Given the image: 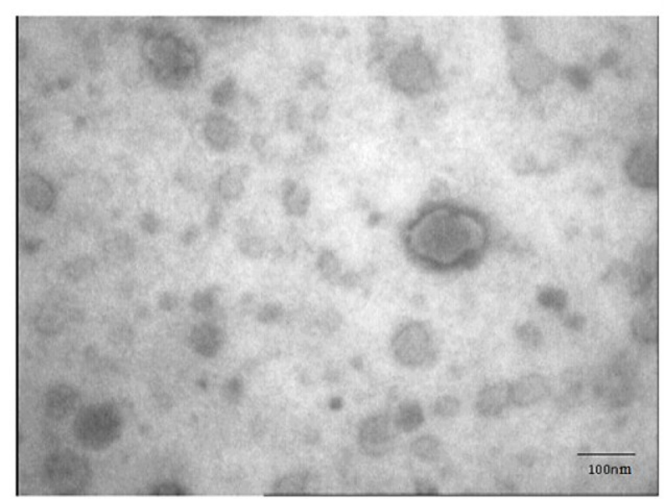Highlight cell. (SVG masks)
<instances>
[{
  "instance_id": "27",
  "label": "cell",
  "mask_w": 664,
  "mask_h": 499,
  "mask_svg": "<svg viewBox=\"0 0 664 499\" xmlns=\"http://www.w3.org/2000/svg\"><path fill=\"white\" fill-rule=\"evenodd\" d=\"M318 266L323 277L328 279H333L340 272V262L331 252H325L321 254Z\"/></svg>"
},
{
  "instance_id": "1",
  "label": "cell",
  "mask_w": 664,
  "mask_h": 499,
  "mask_svg": "<svg viewBox=\"0 0 664 499\" xmlns=\"http://www.w3.org/2000/svg\"><path fill=\"white\" fill-rule=\"evenodd\" d=\"M489 241L484 218L466 207L438 205L408 225L404 242L411 256L433 269L468 267L482 257Z\"/></svg>"
},
{
  "instance_id": "39",
  "label": "cell",
  "mask_w": 664,
  "mask_h": 499,
  "mask_svg": "<svg viewBox=\"0 0 664 499\" xmlns=\"http://www.w3.org/2000/svg\"><path fill=\"white\" fill-rule=\"evenodd\" d=\"M41 244L42 242L40 240H29L24 244V252L29 254H35L41 247Z\"/></svg>"
},
{
  "instance_id": "19",
  "label": "cell",
  "mask_w": 664,
  "mask_h": 499,
  "mask_svg": "<svg viewBox=\"0 0 664 499\" xmlns=\"http://www.w3.org/2000/svg\"><path fill=\"white\" fill-rule=\"evenodd\" d=\"M66 318L69 317L56 306L44 307L36 316L35 326L43 335H56L64 329Z\"/></svg>"
},
{
  "instance_id": "34",
  "label": "cell",
  "mask_w": 664,
  "mask_h": 499,
  "mask_svg": "<svg viewBox=\"0 0 664 499\" xmlns=\"http://www.w3.org/2000/svg\"><path fill=\"white\" fill-rule=\"evenodd\" d=\"M158 304L162 311H173V309L177 308L178 298L173 293L166 292L160 297Z\"/></svg>"
},
{
  "instance_id": "36",
  "label": "cell",
  "mask_w": 664,
  "mask_h": 499,
  "mask_svg": "<svg viewBox=\"0 0 664 499\" xmlns=\"http://www.w3.org/2000/svg\"><path fill=\"white\" fill-rule=\"evenodd\" d=\"M198 235H200V230H198L196 225H191V227H189L188 229L185 230L181 240H182L183 244H185V245H191V244H193L194 241L198 239Z\"/></svg>"
},
{
  "instance_id": "2",
  "label": "cell",
  "mask_w": 664,
  "mask_h": 499,
  "mask_svg": "<svg viewBox=\"0 0 664 499\" xmlns=\"http://www.w3.org/2000/svg\"><path fill=\"white\" fill-rule=\"evenodd\" d=\"M142 53L157 80L171 89L184 85L198 67L196 51L169 33H149Z\"/></svg>"
},
{
  "instance_id": "30",
  "label": "cell",
  "mask_w": 664,
  "mask_h": 499,
  "mask_svg": "<svg viewBox=\"0 0 664 499\" xmlns=\"http://www.w3.org/2000/svg\"><path fill=\"white\" fill-rule=\"evenodd\" d=\"M565 300L566 298L564 293H562L561 291L555 290V289H546L545 291H542L541 295H540V302H541V304L548 307V308L555 309V310H559V309L563 308L564 304H565Z\"/></svg>"
},
{
  "instance_id": "16",
  "label": "cell",
  "mask_w": 664,
  "mask_h": 499,
  "mask_svg": "<svg viewBox=\"0 0 664 499\" xmlns=\"http://www.w3.org/2000/svg\"><path fill=\"white\" fill-rule=\"evenodd\" d=\"M282 198L286 212L293 216H303L311 203L308 190L299 187L293 180H286L282 184Z\"/></svg>"
},
{
  "instance_id": "33",
  "label": "cell",
  "mask_w": 664,
  "mask_h": 499,
  "mask_svg": "<svg viewBox=\"0 0 664 499\" xmlns=\"http://www.w3.org/2000/svg\"><path fill=\"white\" fill-rule=\"evenodd\" d=\"M139 225L141 229L148 234L154 235L159 230L160 221L152 213H144L140 217Z\"/></svg>"
},
{
  "instance_id": "5",
  "label": "cell",
  "mask_w": 664,
  "mask_h": 499,
  "mask_svg": "<svg viewBox=\"0 0 664 499\" xmlns=\"http://www.w3.org/2000/svg\"><path fill=\"white\" fill-rule=\"evenodd\" d=\"M388 78L393 87L401 93L419 96L428 93L435 86V67L421 49H402L388 66Z\"/></svg>"
},
{
  "instance_id": "28",
  "label": "cell",
  "mask_w": 664,
  "mask_h": 499,
  "mask_svg": "<svg viewBox=\"0 0 664 499\" xmlns=\"http://www.w3.org/2000/svg\"><path fill=\"white\" fill-rule=\"evenodd\" d=\"M243 393V384L239 378L228 379L221 388L223 399L229 403H237L241 401Z\"/></svg>"
},
{
  "instance_id": "18",
  "label": "cell",
  "mask_w": 664,
  "mask_h": 499,
  "mask_svg": "<svg viewBox=\"0 0 664 499\" xmlns=\"http://www.w3.org/2000/svg\"><path fill=\"white\" fill-rule=\"evenodd\" d=\"M424 422L421 406L416 401H406L399 406L394 423L397 430L404 433L414 432Z\"/></svg>"
},
{
  "instance_id": "38",
  "label": "cell",
  "mask_w": 664,
  "mask_h": 499,
  "mask_svg": "<svg viewBox=\"0 0 664 499\" xmlns=\"http://www.w3.org/2000/svg\"><path fill=\"white\" fill-rule=\"evenodd\" d=\"M221 213L216 207L211 209V211L209 212L207 217V225L210 229H216L218 227L221 222Z\"/></svg>"
},
{
  "instance_id": "20",
  "label": "cell",
  "mask_w": 664,
  "mask_h": 499,
  "mask_svg": "<svg viewBox=\"0 0 664 499\" xmlns=\"http://www.w3.org/2000/svg\"><path fill=\"white\" fill-rule=\"evenodd\" d=\"M632 331L643 342H655L657 340L656 314L650 311L640 312L633 319Z\"/></svg>"
},
{
  "instance_id": "23",
  "label": "cell",
  "mask_w": 664,
  "mask_h": 499,
  "mask_svg": "<svg viewBox=\"0 0 664 499\" xmlns=\"http://www.w3.org/2000/svg\"><path fill=\"white\" fill-rule=\"evenodd\" d=\"M96 270V262L89 257H80L65 264L64 274L72 283H79L89 277Z\"/></svg>"
},
{
  "instance_id": "8",
  "label": "cell",
  "mask_w": 664,
  "mask_h": 499,
  "mask_svg": "<svg viewBox=\"0 0 664 499\" xmlns=\"http://www.w3.org/2000/svg\"><path fill=\"white\" fill-rule=\"evenodd\" d=\"M627 173L631 182L641 188H655L658 178L656 142H643L628 158Z\"/></svg>"
},
{
  "instance_id": "40",
  "label": "cell",
  "mask_w": 664,
  "mask_h": 499,
  "mask_svg": "<svg viewBox=\"0 0 664 499\" xmlns=\"http://www.w3.org/2000/svg\"><path fill=\"white\" fill-rule=\"evenodd\" d=\"M251 144L256 150H261L266 145V138L263 135L255 134L251 138Z\"/></svg>"
},
{
  "instance_id": "41",
  "label": "cell",
  "mask_w": 664,
  "mask_h": 499,
  "mask_svg": "<svg viewBox=\"0 0 664 499\" xmlns=\"http://www.w3.org/2000/svg\"><path fill=\"white\" fill-rule=\"evenodd\" d=\"M331 406L333 410H338V408L342 406V401H341V399L338 398L332 399Z\"/></svg>"
},
{
  "instance_id": "3",
  "label": "cell",
  "mask_w": 664,
  "mask_h": 499,
  "mask_svg": "<svg viewBox=\"0 0 664 499\" xmlns=\"http://www.w3.org/2000/svg\"><path fill=\"white\" fill-rule=\"evenodd\" d=\"M123 426V418L116 406L103 403L81 408L72 430L83 446L97 451L115 443L121 438Z\"/></svg>"
},
{
  "instance_id": "22",
  "label": "cell",
  "mask_w": 664,
  "mask_h": 499,
  "mask_svg": "<svg viewBox=\"0 0 664 499\" xmlns=\"http://www.w3.org/2000/svg\"><path fill=\"white\" fill-rule=\"evenodd\" d=\"M411 451L418 459L424 462H433L441 453V444L433 436H422L413 442Z\"/></svg>"
},
{
  "instance_id": "6",
  "label": "cell",
  "mask_w": 664,
  "mask_h": 499,
  "mask_svg": "<svg viewBox=\"0 0 664 499\" xmlns=\"http://www.w3.org/2000/svg\"><path fill=\"white\" fill-rule=\"evenodd\" d=\"M393 351L401 364L417 367L433 356V340L424 325L413 322L402 326L392 341Z\"/></svg>"
},
{
  "instance_id": "15",
  "label": "cell",
  "mask_w": 664,
  "mask_h": 499,
  "mask_svg": "<svg viewBox=\"0 0 664 499\" xmlns=\"http://www.w3.org/2000/svg\"><path fill=\"white\" fill-rule=\"evenodd\" d=\"M251 170L247 165L233 166L223 173L218 180V192L227 200H237L245 192L243 180L249 178Z\"/></svg>"
},
{
  "instance_id": "26",
  "label": "cell",
  "mask_w": 664,
  "mask_h": 499,
  "mask_svg": "<svg viewBox=\"0 0 664 499\" xmlns=\"http://www.w3.org/2000/svg\"><path fill=\"white\" fill-rule=\"evenodd\" d=\"M460 401L456 397L442 396L436 401L433 413L441 418H453L460 412Z\"/></svg>"
},
{
  "instance_id": "37",
  "label": "cell",
  "mask_w": 664,
  "mask_h": 499,
  "mask_svg": "<svg viewBox=\"0 0 664 499\" xmlns=\"http://www.w3.org/2000/svg\"><path fill=\"white\" fill-rule=\"evenodd\" d=\"M416 491L419 494H433L436 493V488L428 480H418L416 484Z\"/></svg>"
},
{
  "instance_id": "24",
  "label": "cell",
  "mask_w": 664,
  "mask_h": 499,
  "mask_svg": "<svg viewBox=\"0 0 664 499\" xmlns=\"http://www.w3.org/2000/svg\"><path fill=\"white\" fill-rule=\"evenodd\" d=\"M236 80L231 76H228L214 88L211 95L212 103L218 107H225L228 103H231L232 99L236 96Z\"/></svg>"
},
{
  "instance_id": "25",
  "label": "cell",
  "mask_w": 664,
  "mask_h": 499,
  "mask_svg": "<svg viewBox=\"0 0 664 499\" xmlns=\"http://www.w3.org/2000/svg\"><path fill=\"white\" fill-rule=\"evenodd\" d=\"M216 287L204 291H198L191 298V308L198 313L208 314L216 308Z\"/></svg>"
},
{
  "instance_id": "9",
  "label": "cell",
  "mask_w": 664,
  "mask_h": 499,
  "mask_svg": "<svg viewBox=\"0 0 664 499\" xmlns=\"http://www.w3.org/2000/svg\"><path fill=\"white\" fill-rule=\"evenodd\" d=\"M80 395L71 386L58 384L45 395L44 408L46 416L55 421L69 418L79 405Z\"/></svg>"
},
{
  "instance_id": "32",
  "label": "cell",
  "mask_w": 664,
  "mask_h": 499,
  "mask_svg": "<svg viewBox=\"0 0 664 499\" xmlns=\"http://www.w3.org/2000/svg\"><path fill=\"white\" fill-rule=\"evenodd\" d=\"M153 495H185L186 490L176 483H162L153 488Z\"/></svg>"
},
{
  "instance_id": "29",
  "label": "cell",
  "mask_w": 664,
  "mask_h": 499,
  "mask_svg": "<svg viewBox=\"0 0 664 499\" xmlns=\"http://www.w3.org/2000/svg\"><path fill=\"white\" fill-rule=\"evenodd\" d=\"M238 246L241 254L250 259H261L266 250L263 240L257 237H248V238L243 239Z\"/></svg>"
},
{
  "instance_id": "14",
  "label": "cell",
  "mask_w": 664,
  "mask_h": 499,
  "mask_svg": "<svg viewBox=\"0 0 664 499\" xmlns=\"http://www.w3.org/2000/svg\"><path fill=\"white\" fill-rule=\"evenodd\" d=\"M189 341L196 354L204 358H214L223 347L225 335L220 327L206 322L193 327Z\"/></svg>"
},
{
  "instance_id": "35",
  "label": "cell",
  "mask_w": 664,
  "mask_h": 499,
  "mask_svg": "<svg viewBox=\"0 0 664 499\" xmlns=\"http://www.w3.org/2000/svg\"><path fill=\"white\" fill-rule=\"evenodd\" d=\"M519 337L523 342H525L526 344H535V342H537L539 339L538 333L535 331V329L533 326H525L521 327L520 331L518 333Z\"/></svg>"
},
{
  "instance_id": "11",
  "label": "cell",
  "mask_w": 664,
  "mask_h": 499,
  "mask_svg": "<svg viewBox=\"0 0 664 499\" xmlns=\"http://www.w3.org/2000/svg\"><path fill=\"white\" fill-rule=\"evenodd\" d=\"M26 203L37 212L49 211L55 202V191L43 176L37 173H26L20 182Z\"/></svg>"
},
{
  "instance_id": "31",
  "label": "cell",
  "mask_w": 664,
  "mask_h": 499,
  "mask_svg": "<svg viewBox=\"0 0 664 499\" xmlns=\"http://www.w3.org/2000/svg\"><path fill=\"white\" fill-rule=\"evenodd\" d=\"M282 315H283V309L281 308V306L276 304H268L259 311L257 319L261 324H271L277 322L282 317Z\"/></svg>"
},
{
  "instance_id": "10",
  "label": "cell",
  "mask_w": 664,
  "mask_h": 499,
  "mask_svg": "<svg viewBox=\"0 0 664 499\" xmlns=\"http://www.w3.org/2000/svg\"><path fill=\"white\" fill-rule=\"evenodd\" d=\"M550 393L548 379L540 374H530L511 384L512 405L528 408L543 401Z\"/></svg>"
},
{
  "instance_id": "7",
  "label": "cell",
  "mask_w": 664,
  "mask_h": 499,
  "mask_svg": "<svg viewBox=\"0 0 664 499\" xmlns=\"http://www.w3.org/2000/svg\"><path fill=\"white\" fill-rule=\"evenodd\" d=\"M396 426L385 415L369 417L361 423L358 443L361 451L372 458L387 455L394 446Z\"/></svg>"
},
{
  "instance_id": "17",
  "label": "cell",
  "mask_w": 664,
  "mask_h": 499,
  "mask_svg": "<svg viewBox=\"0 0 664 499\" xmlns=\"http://www.w3.org/2000/svg\"><path fill=\"white\" fill-rule=\"evenodd\" d=\"M103 252L105 261L111 265H123L134 257L135 246L130 237L117 235L106 241Z\"/></svg>"
},
{
  "instance_id": "12",
  "label": "cell",
  "mask_w": 664,
  "mask_h": 499,
  "mask_svg": "<svg viewBox=\"0 0 664 499\" xmlns=\"http://www.w3.org/2000/svg\"><path fill=\"white\" fill-rule=\"evenodd\" d=\"M205 137L209 145L218 151H227L238 143V128L223 115H212L205 124Z\"/></svg>"
},
{
  "instance_id": "21",
  "label": "cell",
  "mask_w": 664,
  "mask_h": 499,
  "mask_svg": "<svg viewBox=\"0 0 664 499\" xmlns=\"http://www.w3.org/2000/svg\"><path fill=\"white\" fill-rule=\"evenodd\" d=\"M309 485V475L306 473H293L284 476L274 485L275 495H298L306 491Z\"/></svg>"
},
{
  "instance_id": "13",
  "label": "cell",
  "mask_w": 664,
  "mask_h": 499,
  "mask_svg": "<svg viewBox=\"0 0 664 499\" xmlns=\"http://www.w3.org/2000/svg\"><path fill=\"white\" fill-rule=\"evenodd\" d=\"M510 405H512L511 384L496 383L486 386L478 393L476 408L482 416L496 417Z\"/></svg>"
},
{
  "instance_id": "4",
  "label": "cell",
  "mask_w": 664,
  "mask_h": 499,
  "mask_svg": "<svg viewBox=\"0 0 664 499\" xmlns=\"http://www.w3.org/2000/svg\"><path fill=\"white\" fill-rule=\"evenodd\" d=\"M89 461L70 449L56 451L44 463V480L47 487L59 495H79L92 482Z\"/></svg>"
}]
</instances>
